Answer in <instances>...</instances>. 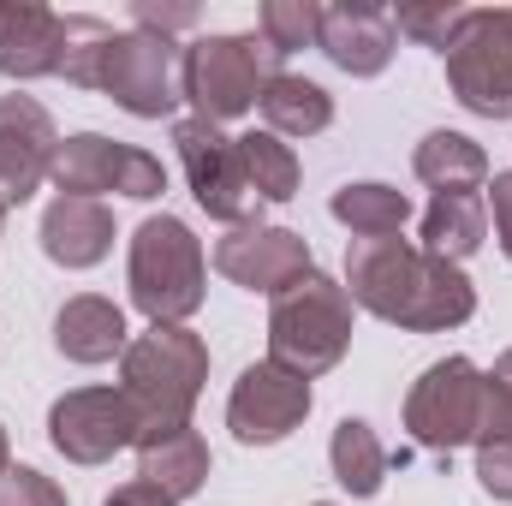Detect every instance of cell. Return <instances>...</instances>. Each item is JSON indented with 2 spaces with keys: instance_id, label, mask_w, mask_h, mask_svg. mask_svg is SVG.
Here are the masks:
<instances>
[{
  "instance_id": "6da1fadb",
  "label": "cell",
  "mask_w": 512,
  "mask_h": 506,
  "mask_svg": "<svg viewBox=\"0 0 512 506\" xmlns=\"http://www.w3.org/2000/svg\"><path fill=\"white\" fill-rule=\"evenodd\" d=\"M346 298L411 334H447L477 316L471 274L447 256H429L411 239H352Z\"/></svg>"
},
{
  "instance_id": "7a4b0ae2",
  "label": "cell",
  "mask_w": 512,
  "mask_h": 506,
  "mask_svg": "<svg viewBox=\"0 0 512 506\" xmlns=\"http://www.w3.org/2000/svg\"><path fill=\"white\" fill-rule=\"evenodd\" d=\"M209 381V346L191 328H149L120 358V393L131 399L143 435L185 429L197 411V393ZM137 435V441H143Z\"/></svg>"
},
{
  "instance_id": "3957f363",
  "label": "cell",
  "mask_w": 512,
  "mask_h": 506,
  "mask_svg": "<svg viewBox=\"0 0 512 506\" xmlns=\"http://www.w3.org/2000/svg\"><path fill=\"white\" fill-rule=\"evenodd\" d=\"M131 304L149 316V328H185V316L203 310V239L179 215H149L131 233Z\"/></svg>"
},
{
  "instance_id": "277c9868",
  "label": "cell",
  "mask_w": 512,
  "mask_h": 506,
  "mask_svg": "<svg viewBox=\"0 0 512 506\" xmlns=\"http://www.w3.org/2000/svg\"><path fill=\"white\" fill-rule=\"evenodd\" d=\"M352 346V298L340 280L328 274H304L298 286H286L268 310V358L292 376L316 381L328 376Z\"/></svg>"
},
{
  "instance_id": "5b68a950",
  "label": "cell",
  "mask_w": 512,
  "mask_h": 506,
  "mask_svg": "<svg viewBox=\"0 0 512 506\" xmlns=\"http://www.w3.org/2000/svg\"><path fill=\"white\" fill-rule=\"evenodd\" d=\"M268 60L274 54H268L262 36H197L185 48V66H179L185 102L209 126H227V120L251 114L256 102H262V84L274 78Z\"/></svg>"
},
{
  "instance_id": "8992f818",
  "label": "cell",
  "mask_w": 512,
  "mask_h": 506,
  "mask_svg": "<svg viewBox=\"0 0 512 506\" xmlns=\"http://www.w3.org/2000/svg\"><path fill=\"white\" fill-rule=\"evenodd\" d=\"M447 84L477 120H512V6H471L447 48Z\"/></svg>"
},
{
  "instance_id": "52a82bcc",
  "label": "cell",
  "mask_w": 512,
  "mask_h": 506,
  "mask_svg": "<svg viewBox=\"0 0 512 506\" xmlns=\"http://www.w3.org/2000/svg\"><path fill=\"white\" fill-rule=\"evenodd\" d=\"M54 191L60 197H108L120 191L131 203H155L167 191V167L149 155V149H131L114 143L102 131H78V137H60V155H54Z\"/></svg>"
},
{
  "instance_id": "ba28073f",
  "label": "cell",
  "mask_w": 512,
  "mask_h": 506,
  "mask_svg": "<svg viewBox=\"0 0 512 506\" xmlns=\"http://www.w3.org/2000/svg\"><path fill=\"white\" fill-rule=\"evenodd\" d=\"M405 429L429 453H459L483 429V370L471 358H441L429 364L417 387L405 393Z\"/></svg>"
},
{
  "instance_id": "9c48e42d",
  "label": "cell",
  "mask_w": 512,
  "mask_h": 506,
  "mask_svg": "<svg viewBox=\"0 0 512 506\" xmlns=\"http://www.w3.org/2000/svg\"><path fill=\"white\" fill-rule=\"evenodd\" d=\"M179 66H185V48H179L173 36L126 30V36H114V48H108L102 90H108L126 114H137V120H167V114L185 102Z\"/></svg>"
},
{
  "instance_id": "30bf717a",
  "label": "cell",
  "mask_w": 512,
  "mask_h": 506,
  "mask_svg": "<svg viewBox=\"0 0 512 506\" xmlns=\"http://www.w3.org/2000/svg\"><path fill=\"white\" fill-rule=\"evenodd\" d=\"M137 435H143V423L120 387H72L48 411V441L72 465H108L114 453L137 447Z\"/></svg>"
},
{
  "instance_id": "8fae6325",
  "label": "cell",
  "mask_w": 512,
  "mask_h": 506,
  "mask_svg": "<svg viewBox=\"0 0 512 506\" xmlns=\"http://www.w3.org/2000/svg\"><path fill=\"white\" fill-rule=\"evenodd\" d=\"M173 143H179V161H185V179H191V197L227 221V227H256V191L245 185V167H239V143L209 120H179L173 126Z\"/></svg>"
},
{
  "instance_id": "7c38bea8",
  "label": "cell",
  "mask_w": 512,
  "mask_h": 506,
  "mask_svg": "<svg viewBox=\"0 0 512 506\" xmlns=\"http://www.w3.org/2000/svg\"><path fill=\"white\" fill-rule=\"evenodd\" d=\"M310 417V381L280 370L274 358L251 364L245 376L233 381V399H227V429L239 447H274L286 441L298 423Z\"/></svg>"
},
{
  "instance_id": "4fadbf2b",
  "label": "cell",
  "mask_w": 512,
  "mask_h": 506,
  "mask_svg": "<svg viewBox=\"0 0 512 506\" xmlns=\"http://www.w3.org/2000/svg\"><path fill=\"white\" fill-rule=\"evenodd\" d=\"M60 131L36 96H0V209H18L36 197V185L54 173Z\"/></svg>"
},
{
  "instance_id": "5bb4252c",
  "label": "cell",
  "mask_w": 512,
  "mask_h": 506,
  "mask_svg": "<svg viewBox=\"0 0 512 506\" xmlns=\"http://www.w3.org/2000/svg\"><path fill=\"white\" fill-rule=\"evenodd\" d=\"M215 268L245 286V292H268L280 298L286 286H298L316 262H310V245L292 233V227H233L221 245H215Z\"/></svg>"
},
{
  "instance_id": "9a60e30c",
  "label": "cell",
  "mask_w": 512,
  "mask_h": 506,
  "mask_svg": "<svg viewBox=\"0 0 512 506\" xmlns=\"http://www.w3.org/2000/svg\"><path fill=\"white\" fill-rule=\"evenodd\" d=\"M316 48H322L340 72L376 78V72H387V60H393V48H399L393 12H387V6H322Z\"/></svg>"
},
{
  "instance_id": "2e32d148",
  "label": "cell",
  "mask_w": 512,
  "mask_h": 506,
  "mask_svg": "<svg viewBox=\"0 0 512 506\" xmlns=\"http://www.w3.org/2000/svg\"><path fill=\"white\" fill-rule=\"evenodd\" d=\"M114 251V209L96 197H54L42 215V256L60 268H96Z\"/></svg>"
},
{
  "instance_id": "e0dca14e",
  "label": "cell",
  "mask_w": 512,
  "mask_h": 506,
  "mask_svg": "<svg viewBox=\"0 0 512 506\" xmlns=\"http://www.w3.org/2000/svg\"><path fill=\"white\" fill-rule=\"evenodd\" d=\"M60 66V12L36 0H0V78H54Z\"/></svg>"
},
{
  "instance_id": "ac0fdd59",
  "label": "cell",
  "mask_w": 512,
  "mask_h": 506,
  "mask_svg": "<svg viewBox=\"0 0 512 506\" xmlns=\"http://www.w3.org/2000/svg\"><path fill=\"white\" fill-rule=\"evenodd\" d=\"M54 346L60 358L72 364H108V358H126V310L114 298H96V292H78L60 304L54 316Z\"/></svg>"
},
{
  "instance_id": "d6986e66",
  "label": "cell",
  "mask_w": 512,
  "mask_h": 506,
  "mask_svg": "<svg viewBox=\"0 0 512 506\" xmlns=\"http://www.w3.org/2000/svg\"><path fill=\"white\" fill-rule=\"evenodd\" d=\"M477 483L512 501V346L483 370V429H477Z\"/></svg>"
},
{
  "instance_id": "ffe728a7",
  "label": "cell",
  "mask_w": 512,
  "mask_h": 506,
  "mask_svg": "<svg viewBox=\"0 0 512 506\" xmlns=\"http://www.w3.org/2000/svg\"><path fill=\"white\" fill-rule=\"evenodd\" d=\"M137 477L155 483L161 495L173 501H191L203 483H209V441L185 423V429H161V435H143L137 441Z\"/></svg>"
},
{
  "instance_id": "44dd1931",
  "label": "cell",
  "mask_w": 512,
  "mask_h": 506,
  "mask_svg": "<svg viewBox=\"0 0 512 506\" xmlns=\"http://www.w3.org/2000/svg\"><path fill=\"white\" fill-rule=\"evenodd\" d=\"M489 239V203L483 191H435V203L423 209V251L465 262Z\"/></svg>"
},
{
  "instance_id": "7402d4cb",
  "label": "cell",
  "mask_w": 512,
  "mask_h": 506,
  "mask_svg": "<svg viewBox=\"0 0 512 506\" xmlns=\"http://www.w3.org/2000/svg\"><path fill=\"white\" fill-rule=\"evenodd\" d=\"M262 120L274 137H316V131L334 126V96L322 90V84H310V78H298V72H274L268 84H262Z\"/></svg>"
},
{
  "instance_id": "603a6c76",
  "label": "cell",
  "mask_w": 512,
  "mask_h": 506,
  "mask_svg": "<svg viewBox=\"0 0 512 506\" xmlns=\"http://www.w3.org/2000/svg\"><path fill=\"white\" fill-rule=\"evenodd\" d=\"M411 167H417V179H423L429 191H477V185L489 179V155H483V143H471L465 131H429V137L417 143Z\"/></svg>"
},
{
  "instance_id": "cb8c5ba5",
  "label": "cell",
  "mask_w": 512,
  "mask_h": 506,
  "mask_svg": "<svg viewBox=\"0 0 512 506\" xmlns=\"http://www.w3.org/2000/svg\"><path fill=\"white\" fill-rule=\"evenodd\" d=\"M328 465H334V477H340V489H346L352 501H370L387 483L393 453L376 441V429H370L364 417H346V423L334 429V441H328Z\"/></svg>"
},
{
  "instance_id": "d4e9b609",
  "label": "cell",
  "mask_w": 512,
  "mask_h": 506,
  "mask_svg": "<svg viewBox=\"0 0 512 506\" xmlns=\"http://www.w3.org/2000/svg\"><path fill=\"white\" fill-rule=\"evenodd\" d=\"M334 221L352 227L358 239H399V227L411 221V197L393 191L382 179H358V185H340L334 191Z\"/></svg>"
},
{
  "instance_id": "484cf974",
  "label": "cell",
  "mask_w": 512,
  "mask_h": 506,
  "mask_svg": "<svg viewBox=\"0 0 512 506\" xmlns=\"http://www.w3.org/2000/svg\"><path fill=\"white\" fill-rule=\"evenodd\" d=\"M233 143H239V167H245V185L256 191V203H292L298 197V155L286 137L245 131Z\"/></svg>"
},
{
  "instance_id": "4316f807",
  "label": "cell",
  "mask_w": 512,
  "mask_h": 506,
  "mask_svg": "<svg viewBox=\"0 0 512 506\" xmlns=\"http://www.w3.org/2000/svg\"><path fill=\"white\" fill-rule=\"evenodd\" d=\"M108 48H114V24H102L90 12H60V66H54V78L78 84V90H102Z\"/></svg>"
},
{
  "instance_id": "83f0119b",
  "label": "cell",
  "mask_w": 512,
  "mask_h": 506,
  "mask_svg": "<svg viewBox=\"0 0 512 506\" xmlns=\"http://www.w3.org/2000/svg\"><path fill=\"white\" fill-rule=\"evenodd\" d=\"M316 30H322V6L316 0H268L262 6V42L268 54H298V48H316Z\"/></svg>"
},
{
  "instance_id": "f1b7e54d",
  "label": "cell",
  "mask_w": 512,
  "mask_h": 506,
  "mask_svg": "<svg viewBox=\"0 0 512 506\" xmlns=\"http://www.w3.org/2000/svg\"><path fill=\"white\" fill-rule=\"evenodd\" d=\"M465 18H471V6H453V0H441V6H399L393 12V30L399 36H411V42H423V48H453V36L465 30Z\"/></svg>"
},
{
  "instance_id": "f546056e",
  "label": "cell",
  "mask_w": 512,
  "mask_h": 506,
  "mask_svg": "<svg viewBox=\"0 0 512 506\" xmlns=\"http://www.w3.org/2000/svg\"><path fill=\"white\" fill-rule=\"evenodd\" d=\"M0 506H66V489L30 465H6L0 471Z\"/></svg>"
},
{
  "instance_id": "4dcf8cb0",
  "label": "cell",
  "mask_w": 512,
  "mask_h": 506,
  "mask_svg": "<svg viewBox=\"0 0 512 506\" xmlns=\"http://www.w3.org/2000/svg\"><path fill=\"white\" fill-rule=\"evenodd\" d=\"M131 18H137V30L173 36V30H185V24H197V6H155V0H137Z\"/></svg>"
},
{
  "instance_id": "1f68e13d",
  "label": "cell",
  "mask_w": 512,
  "mask_h": 506,
  "mask_svg": "<svg viewBox=\"0 0 512 506\" xmlns=\"http://www.w3.org/2000/svg\"><path fill=\"white\" fill-rule=\"evenodd\" d=\"M489 215H495V239H501V251L512 256V173H495V185H489Z\"/></svg>"
},
{
  "instance_id": "d6a6232c",
  "label": "cell",
  "mask_w": 512,
  "mask_h": 506,
  "mask_svg": "<svg viewBox=\"0 0 512 506\" xmlns=\"http://www.w3.org/2000/svg\"><path fill=\"white\" fill-rule=\"evenodd\" d=\"M102 506H179V501H173V495H161L155 483H143V477H131V483H120V489H114V495H108Z\"/></svg>"
},
{
  "instance_id": "836d02e7",
  "label": "cell",
  "mask_w": 512,
  "mask_h": 506,
  "mask_svg": "<svg viewBox=\"0 0 512 506\" xmlns=\"http://www.w3.org/2000/svg\"><path fill=\"white\" fill-rule=\"evenodd\" d=\"M12 465V447H6V423H0V471Z\"/></svg>"
},
{
  "instance_id": "e575fe53",
  "label": "cell",
  "mask_w": 512,
  "mask_h": 506,
  "mask_svg": "<svg viewBox=\"0 0 512 506\" xmlns=\"http://www.w3.org/2000/svg\"><path fill=\"white\" fill-rule=\"evenodd\" d=\"M0 227H6V209H0Z\"/></svg>"
},
{
  "instance_id": "d590c367",
  "label": "cell",
  "mask_w": 512,
  "mask_h": 506,
  "mask_svg": "<svg viewBox=\"0 0 512 506\" xmlns=\"http://www.w3.org/2000/svg\"><path fill=\"white\" fill-rule=\"evenodd\" d=\"M316 506H334V501H316Z\"/></svg>"
}]
</instances>
